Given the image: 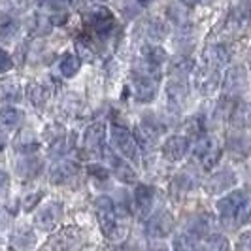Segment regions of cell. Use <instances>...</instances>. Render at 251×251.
<instances>
[{"label":"cell","instance_id":"cell-30","mask_svg":"<svg viewBox=\"0 0 251 251\" xmlns=\"http://www.w3.org/2000/svg\"><path fill=\"white\" fill-rule=\"evenodd\" d=\"M89 172H91L93 176L100 177V179H106V177H108V170H106V168H102V166H97V164L89 166Z\"/></svg>","mask_w":251,"mask_h":251},{"label":"cell","instance_id":"cell-28","mask_svg":"<svg viewBox=\"0 0 251 251\" xmlns=\"http://www.w3.org/2000/svg\"><path fill=\"white\" fill-rule=\"evenodd\" d=\"M236 251H251V228L240 234L236 242Z\"/></svg>","mask_w":251,"mask_h":251},{"label":"cell","instance_id":"cell-2","mask_svg":"<svg viewBox=\"0 0 251 251\" xmlns=\"http://www.w3.org/2000/svg\"><path fill=\"white\" fill-rule=\"evenodd\" d=\"M95 210H97V217L100 228L104 230L106 236H112L113 230L117 228V217H115V206L110 197H99L95 202Z\"/></svg>","mask_w":251,"mask_h":251},{"label":"cell","instance_id":"cell-31","mask_svg":"<svg viewBox=\"0 0 251 251\" xmlns=\"http://www.w3.org/2000/svg\"><path fill=\"white\" fill-rule=\"evenodd\" d=\"M8 185H10V176L0 168V193H4L8 189Z\"/></svg>","mask_w":251,"mask_h":251},{"label":"cell","instance_id":"cell-20","mask_svg":"<svg viewBox=\"0 0 251 251\" xmlns=\"http://www.w3.org/2000/svg\"><path fill=\"white\" fill-rule=\"evenodd\" d=\"M26 97L34 106H44L48 100V89L44 85H38V83H30L26 87Z\"/></svg>","mask_w":251,"mask_h":251},{"label":"cell","instance_id":"cell-15","mask_svg":"<svg viewBox=\"0 0 251 251\" xmlns=\"http://www.w3.org/2000/svg\"><path fill=\"white\" fill-rule=\"evenodd\" d=\"M21 99V91L15 81L0 79V102H17Z\"/></svg>","mask_w":251,"mask_h":251},{"label":"cell","instance_id":"cell-18","mask_svg":"<svg viewBox=\"0 0 251 251\" xmlns=\"http://www.w3.org/2000/svg\"><path fill=\"white\" fill-rule=\"evenodd\" d=\"M13 146L17 148V151H34L38 148V142H36V136H34V132L32 130H21V134H17V138L13 142Z\"/></svg>","mask_w":251,"mask_h":251},{"label":"cell","instance_id":"cell-16","mask_svg":"<svg viewBox=\"0 0 251 251\" xmlns=\"http://www.w3.org/2000/svg\"><path fill=\"white\" fill-rule=\"evenodd\" d=\"M108 159L113 163V172H115V176L119 177L121 181H125V183H132L136 176H134V172H132V168L125 164L123 161H119L115 155H108Z\"/></svg>","mask_w":251,"mask_h":251},{"label":"cell","instance_id":"cell-19","mask_svg":"<svg viewBox=\"0 0 251 251\" xmlns=\"http://www.w3.org/2000/svg\"><path fill=\"white\" fill-rule=\"evenodd\" d=\"M234 183V174H230V172H221V174H217V176L210 181V185H208V191L210 193H221V191H225L226 187H230Z\"/></svg>","mask_w":251,"mask_h":251},{"label":"cell","instance_id":"cell-32","mask_svg":"<svg viewBox=\"0 0 251 251\" xmlns=\"http://www.w3.org/2000/svg\"><path fill=\"white\" fill-rule=\"evenodd\" d=\"M40 199H42V195H40V193H36V195H34L32 199L28 197V199L25 201V210H28V212H30V210H32V208L36 206V202L40 201Z\"/></svg>","mask_w":251,"mask_h":251},{"label":"cell","instance_id":"cell-11","mask_svg":"<svg viewBox=\"0 0 251 251\" xmlns=\"http://www.w3.org/2000/svg\"><path fill=\"white\" fill-rule=\"evenodd\" d=\"M155 77H150V75L138 74L134 77V93H136V99L142 102L151 100L155 97Z\"/></svg>","mask_w":251,"mask_h":251},{"label":"cell","instance_id":"cell-14","mask_svg":"<svg viewBox=\"0 0 251 251\" xmlns=\"http://www.w3.org/2000/svg\"><path fill=\"white\" fill-rule=\"evenodd\" d=\"M75 172H77V166H75L74 163H70V161L59 163L51 170V181H53V183H64V181H68L70 177H74Z\"/></svg>","mask_w":251,"mask_h":251},{"label":"cell","instance_id":"cell-17","mask_svg":"<svg viewBox=\"0 0 251 251\" xmlns=\"http://www.w3.org/2000/svg\"><path fill=\"white\" fill-rule=\"evenodd\" d=\"M40 172V161H38L36 157H25L23 161H19L17 163V174L21 177H34Z\"/></svg>","mask_w":251,"mask_h":251},{"label":"cell","instance_id":"cell-33","mask_svg":"<svg viewBox=\"0 0 251 251\" xmlns=\"http://www.w3.org/2000/svg\"><path fill=\"white\" fill-rule=\"evenodd\" d=\"M10 2H12L13 6H19V8H21V6H25V4H26V0H10Z\"/></svg>","mask_w":251,"mask_h":251},{"label":"cell","instance_id":"cell-12","mask_svg":"<svg viewBox=\"0 0 251 251\" xmlns=\"http://www.w3.org/2000/svg\"><path fill=\"white\" fill-rule=\"evenodd\" d=\"M134 204L140 215H148L153 206V189L150 185H138L134 193Z\"/></svg>","mask_w":251,"mask_h":251},{"label":"cell","instance_id":"cell-22","mask_svg":"<svg viewBox=\"0 0 251 251\" xmlns=\"http://www.w3.org/2000/svg\"><path fill=\"white\" fill-rule=\"evenodd\" d=\"M138 138L140 142H142V146H153L155 142H157V138H159V132H157V128L153 125H150V123H142V125H138Z\"/></svg>","mask_w":251,"mask_h":251},{"label":"cell","instance_id":"cell-1","mask_svg":"<svg viewBox=\"0 0 251 251\" xmlns=\"http://www.w3.org/2000/svg\"><path fill=\"white\" fill-rule=\"evenodd\" d=\"M217 212L226 223H242L248 217V195L244 191H232L217 201Z\"/></svg>","mask_w":251,"mask_h":251},{"label":"cell","instance_id":"cell-35","mask_svg":"<svg viewBox=\"0 0 251 251\" xmlns=\"http://www.w3.org/2000/svg\"><path fill=\"white\" fill-rule=\"evenodd\" d=\"M250 219H251V215H250Z\"/></svg>","mask_w":251,"mask_h":251},{"label":"cell","instance_id":"cell-34","mask_svg":"<svg viewBox=\"0 0 251 251\" xmlns=\"http://www.w3.org/2000/svg\"><path fill=\"white\" fill-rule=\"evenodd\" d=\"M248 59H250V64H251V50H250V55H248Z\"/></svg>","mask_w":251,"mask_h":251},{"label":"cell","instance_id":"cell-26","mask_svg":"<svg viewBox=\"0 0 251 251\" xmlns=\"http://www.w3.org/2000/svg\"><path fill=\"white\" fill-rule=\"evenodd\" d=\"M17 30H19V23L12 19V17H6L2 23H0V38L2 40H12L15 34H17Z\"/></svg>","mask_w":251,"mask_h":251},{"label":"cell","instance_id":"cell-25","mask_svg":"<svg viewBox=\"0 0 251 251\" xmlns=\"http://www.w3.org/2000/svg\"><path fill=\"white\" fill-rule=\"evenodd\" d=\"M174 251H197V236L183 232L174 240Z\"/></svg>","mask_w":251,"mask_h":251},{"label":"cell","instance_id":"cell-21","mask_svg":"<svg viewBox=\"0 0 251 251\" xmlns=\"http://www.w3.org/2000/svg\"><path fill=\"white\" fill-rule=\"evenodd\" d=\"M185 97H187V91H185V87H183L179 81H174V83L168 85L170 106L174 104V106H177V110H181V104H183V100H185Z\"/></svg>","mask_w":251,"mask_h":251},{"label":"cell","instance_id":"cell-9","mask_svg":"<svg viewBox=\"0 0 251 251\" xmlns=\"http://www.w3.org/2000/svg\"><path fill=\"white\" fill-rule=\"evenodd\" d=\"M104 138H106V126L102 123H93L85 130V138H83L85 150L89 153H99L104 146Z\"/></svg>","mask_w":251,"mask_h":251},{"label":"cell","instance_id":"cell-3","mask_svg":"<svg viewBox=\"0 0 251 251\" xmlns=\"http://www.w3.org/2000/svg\"><path fill=\"white\" fill-rule=\"evenodd\" d=\"M112 142L115 146V150L119 151L123 157L126 159H136L138 155V144L134 136L126 130L125 126H119V125H113L112 126Z\"/></svg>","mask_w":251,"mask_h":251},{"label":"cell","instance_id":"cell-7","mask_svg":"<svg viewBox=\"0 0 251 251\" xmlns=\"http://www.w3.org/2000/svg\"><path fill=\"white\" fill-rule=\"evenodd\" d=\"M248 85V74L242 66H234L225 74L223 79V89L226 95H240Z\"/></svg>","mask_w":251,"mask_h":251},{"label":"cell","instance_id":"cell-29","mask_svg":"<svg viewBox=\"0 0 251 251\" xmlns=\"http://www.w3.org/2000/svg\"><path fill=\"white\" fill-rule=\"evenodd\" d=\"M12 66H13L12 57H10V55H8V53H6L4 50H0V74L8 72Z\"/></svg>","mask_w":251,"mask_h":251},{"label":"cell","instance_id":"cell-10","mask_svg":"<svg viewBox=\"0 0 251 251\" xmlns=\"http://www.w3.org/2000/svg\"><path fill=\"white\" fill-rule=\"evenodd\" d=\"M199 157H201V163L204 170H212L215 164L219 163V157H221V150L212 144V140L204 138L199 144Z\"/></svg>","mask_w":251,"mask_h":251},{"label":"cell","instance_id":"cell-5","mask_svg":"<svg viewBox=\"0 0 251 251\" xmlns=\"http://www.w3.org/2000/svg\"><path fill=\"white\" fill-rule=\"evenodd\" d=\"M89 26H91L97 34H100V36L110 34L113 28L112 12L106 10V8H97V10H93V12L89 13Z\"/></svg>","mask_w":251,"mask_h":251},{"label":"cell","instance_id":"cell-24","mask_svg":"<svg viewBox=\"0 0 251 251\" xmlns=\"http://www.w3.org/2000/svg\"><path fill=\"white\" fill-rule=\"evenodd\" d=\"M59 68H61V74H63L64 77H72V75H75V72L79 70V59H77L75 55H72V53H68V55L63 57Z\"/></svg>","mask_w":251,"mask_h":251},{"label":"cell","instance_id":"cell-4","mask_svg":"<svg viewBox=\"0 0 251 251\" xmlns=\"http://www.w3.org/2000/svg\"><path fill=\"white\" fill-rule=\"evenodd\" d=\"M59 217H61V204L50 202L38 210V214L34 215V225L42 230H51L59 223Z\"/></svg>","mask_w":251,"mask_h":251},{"label":"cell","instance_id":"cell-8","mask_svg":"<svg viewBox=\"0 0 251 251\" xmlns=\"http://www.w3.org/2000/svg\"><path fill=\"white\" fill-rule=\"evenodd\" d=\"M189 150V140L185 136H170L164 142L163 155L168 161H179L185 157Z\"/></svg>","mask_w":251,"mask_h":251},{"label":"cell","instance_id":"cell-6","mask_svg":"<svg viewBox=\"0 0 251 251\" xmlns=\"http://www.w3.org/2000/svg\"><path fill=\"white\" fill-rule=\"evenodd\" d=\"M174 226V219L168 212H159L157 215H153L148 223V234L151 238H164L170 234Z\"/></svg>","mask_w":251,"mask_h":251},{"label":"cell","instance_id":"cell-13","mask_svg":"<svg viewBox=\"0 0 251 251\" xmlns=\"http://www.w3.org/2000/svg\"><path fill=\"white\" fill-rule=\"evenodd\" d=\"M23 112L17 108H2L0 110V128L2 130H12L21 123Z\"/></svg>","mask_w":251,"mask_h":251},{"label":"cell","instance_id":"cell-23","mask_svg":"<svg viewBox=\"0 0 251 251\" xmlns=\"http://www.w3.org/2000/svg\"><path fill=\"white\" fill-rule=\"evenodd\" d=\"M32 244H34V234L28 228L23 226L13 232V246H17L19 250H28V248H32Z\"/></svg>","mask_w":251,"mask_h":251},{"label":"cell","instance_id":"cell-27","mask_svg":"<svg viewBox=\"0 0 251 251\" xmlns=\"http://www.w3.org/2000/svg\"><path fill=\"white\" fill-rule=\"evenodd\" d=\"M228 250V242L223 236H212L206 242L204 251H226Z\"/></svg>","mask_w":251,"mask_h":251}]
</instances>
